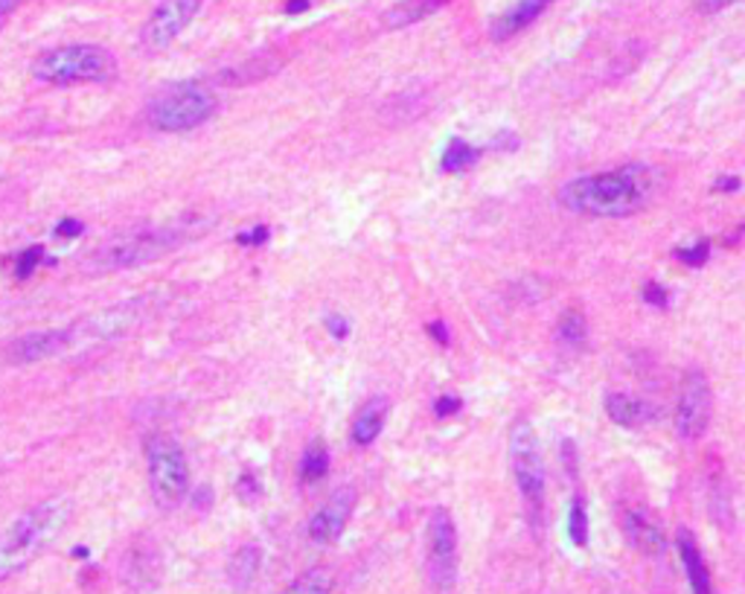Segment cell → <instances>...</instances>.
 <instances>
[{
	"label": "cell",
	"instance_id": "1",
	"mask_svg": "<svg viewBox=\"0 0 745 594\" xmlns=\"http://www.w3.org/2000/svg\"><path fill=\"white\" fill-rule=\"evenodd\" d=\"M655 195V169L644 164H627L609 173L582 175L559 190V204L577 216L594 219H627L644 211Z\"/></svg>",
	"mask_w": 745,
	"mask_h": 594
},
{
	"label": "cell",
	"instance_id": "2",
	"mask_svg": "<svg viewBox=\"0 0 745 594\" xmlns=\"http://www.w3.org/2000/svg\"><path fill=\"white\" fill-rule=\"evenodd\" d=\"M73 504L64 495H53L29 507L0 533V583L27 571L71 521Z\"/></svg>",
	"mask_w": 745,
	"mask_h": 594
},
{
	"label": "cell",
	"instance_id": "3",
	"mask_svg": "<svg viewBox=\"0 0 745 594\" xmlns=\"http://www.w3.org/2000/svg\"><path fill=\"white\" fill-rule=\"evenodd\" d=\"M190 225L131 230V233L109 239L105 245L97 248L85 260V271H91V275H111V271L149 266V263H155L161 256L173 254L175 248H181L184 242H190Z\"/></svg>",
	"mask_w": 745,
	"mask_h": 594
},
{
	"label": "cell",
	"instance_id": "4",
	"mask_svg": "<svg viewBox=\"0 0 745 594\" xmlns=\"http://www.w3.org/2000/svg\"><path fill=\"white\" fill-rule=\"evenodd\" d=\"M33 76L45 85H100L117 76V59L100 45H64L33 62Z\"/></svg>",
	"mask_w": 745,
	"mask_h": 594
},
{
	"label": "cell",
	"instance_id": "5",
	"mask_svg": "<svg viewBox=\"0 0 745 594\" xmlns=\"http://www.w3.org/2000/svg\"><path fill=\"white\" fill-rule=\"evenodd\" d=\"M216 93L201 83H169L149 100L146 119L155 131L181 135V131L204 126L207 119L216 117Z\"/></svg>",
	"mask_w": 745,
	"mask_h": 594
},
{
	"label": "cell",
	"instance_id": "6",
	"mask_svg": "<svg viewBox=\"0 0 745 594\" xmlns=\"http://www.w3.org/2000/svg\"><path fill=\"white\" fill-rule=\"evenodd\" d=\"M509 469L516 478L518 495L528 507V516L533 525H542L545 516V464H542V452H539V438L530 420L518 417L509 426Z\"/></svg>",
	"mask_w": 745,
	"mask_h": 594
},
{
	"label": "cell",
	"instance_id": "7",
	"mask_svg": "<svg viewBox=\"0 0 745 594\" xmlns=\"http://www.w3.org/2000/svg\"><path fill=\"white\" fill-rule=\"evenodd\" d=\"M146 467H149V490L157 507H178L190 493V464L178 440L157 431L146 440Z\"/></svg>",
	"mask_w": 745,
	"mask_h": 594
},
{
	"label": "cell",
	"instance_id": "8",
	"mask_svg": "<svg viewBox=\"0 0 745 594\" xmlns=\"http://www.w3.org/2000/svg\"><path fill=\"white\" fill-rule=\"evenodd\" d=\"M426 568L437 592H452L457 583V528L452 513L434 507L426 528Z\"/></svg>",
	"mask_w": 745,
	"mask_h": 594
},
{
	"label": "cell",
	"instance_id": "9",
	"mask_svg": "<svg viewBox=\"0 0 745 594\" xmlns=\"http://www.w3.org/2000/svg\"><path fill=\"white\" fill-rule=\"evenodd\" d=\"M714 417V391H710L708 374L702 367L684 370L682 388H679V403H675V434L687 443L699 440Z\"/></svg>",
	"mask_w": 745,
	"mask_h": 594
},
{
	"label": "cell",
	"instance_id": "10",
	"mask_svg": "<svg viewBox=\"0 0 745 594\" xmlns=\"http://www.w3.org/2000/svg\"><path fill=\"white\" fill-rule=\"evenodd\" d=\"M201 3L204 0H157V7L143 24L140 45L149 53H161L169 45H175V38L181 36L184 29L192 24V18L199 15Z\"/></svg>",
	"mask_w": 745,
	"mask_h": 594
},
{
	"label": "cell",
	"instance_id": "11",
	"mask_svg": "<svg viewBox=\"0 0 745 594\" xmlns=\"http://www.w3.org/2000/svg\"><path fill=\"white\" fill-rule=\"evenodd\" d=\"M355 510V490L353 486H338L336 493L329 495V502L320 507L310 519V540L315 545H332V542L346 531V521Z\"/></svg>",
	"mask_w": 745,
	"mask_h": 594
},
{
	"label": "cell",
	"instance_id": "12",
	"mask_svg": "<svg viewBox=\"0 0 745 594\" xmlns=\"http://www.w3.org/2000/svg\"><path fill=\"white\" fill-rule=\"evenodd\" d=\"M73 329H38V332H27L10 344V362L18 365H33V362H45L50 356H59L62 350L71 347Z\"/></svg>",
	"mask_w": 745,
	"mask_h": 594
},
{
	"label": "cell",
	"instance_id": "13",
	"mask_svg": "<svg viewBox=\"0 0 745 594\" xmlns=\"http://www.w3.org/2000/svg\"><path fill=\"white\" fill-rule=\"evenodd\" d=\"M620 528L627 533V540L632 548H637L646 557H658L664 551V533L661 528L655 525L653 516L641 507H629L623 516H620Z\"/></svg>",
	"mask_w": 745,
	"mask_h": 594
},
{
	"label": "cell",
	"instance_id": "14",
	"mask_svg": "<svg viewBox=\"0 0 745 594\" xmlns=\"http://www.w3.org/2000/svg\"><path fill=\"white\" fill-rule=\"evenodd\" d=\"M554 0H516L513 7H507V10L501 12L498 18L492 21L490 27V38L492 41H507V38L518 36L521 29H528L533 21L542 15V12L551 7Z\"/></svg>",
	"mask_w": 745,
	"mask_h": 594
},
{
	"label": "cell",
	"instance_id": "15",
	"mask_svg": "<svg viewBox=\"0 0 745 594\" xmlns=\"http://www.w3.org/2000/svg\"><path fill=\"white\" fill-rule=\"evenodd\" d=\"M675 545H679V557H682L684 574H687V583H691L693 594H714V580H710L708 563L702 557V548L696 536H693L687 528L675 533Z\"/></svg>",
	"mask_w": 745,
	"mask_h": 594
},
{
	"label": "cell",
	"instance_id": "16",
	"mask_svg": "<svg viewBox=\"0 0 745 594\" xmlns=\"http://www.w3.org/2000/svg\"><path fill=\"white\" fill-rule=\"evenodd\" d=\"M384 420H388V400L384 396H372L370 403H364L355 414L353 426H350V440L355 446H372L379 434L384 429Z\"/></svg>",
	"mask_w": 745,
	"mask_h": 594
},
{
	"label": "cell",
	"instance_id": "17",
	"mask_svg": "<svg viewBox=\"0 0 745 594\" xmlns=\"http://www.w3.org/2000/svg\"><path fill=\"white\" fill-rule=\"evenodd\" d=\"M449 0H402L393 3L391 10L382 15L384 29H405L414 27L419 21H426L428 15H434L437 10H443Z\"/></svg>",
	"mask_w": 745,
	"mask_h": 594
},
{
	"label": "cell",
	"instance_id": "18",
	"mask_svg": "<svg viewBox=\"0 0 745 594\" xmlns=\"http://www.w3.org/2000/svg\"><path fill=\"white\" fill-rule=\"evenodd\" d=\"M260 566H263V551L256 548V545H242L228 566L230 585L237 592H245L248 585L254 583V577L260 574Z\"/></svg>",
	"mask_w": 745,
	"mask_h": 594
},
{
	"label": "cell",
	"instance_id": "19",
	"mask_svg": "<svg viewBox=\"0 0 745 594\" xmlns=\"http://www.w3.org/2000/svg\"><path fill=\"white\" fill-rule=\"evenodd\" d=\"M603 405H606L609 420L615 422V426H620V429H635L637 422L644 420V405L637 403V400H632L629 393H606Z\"/></svg>",
	"mask_w": 745,
	"mask_h": 594
},
{
	"label": "cell",
	"instance_id": "20",
	"mask_svg": "<svg viewBox=\"0 0 745 594\" xmlns=\"http://www.w3.org/2000/svg\"><path fill=\"white\" fill-rule=\"evenodd\" d=\"M298 472H301L303 484H318L320 478H327L329 472V448L324 440H312L310 446L303 448L301 464H298Z\"/></svg>",
	"mask_w": 745,
	"mask_h": 594
},
{
	"label": "cell",
	"instance_id": "21",
	"mask_svg": "<svg viewBox=\"0 0 745 594\" xmlns=\"http://www.w3.org/2000/svg\"><path fill=\"white\" fill-rule=\"evenodd\" d=\"M478 161H481V149H475L472 143H466V140L460 138H452L449 140V147H445L443 157H440V173H466V169H472Z\"/></svg>",
	"mask_w": 745,
	"mask_h": 594
},
{
	"label": "cell",
	"instance_id": "22",
	"mask_svg": "<svg viewBox=\"0 0 745 594\" xmlns=\"http://www.w3.org/2000/svg\"><path fill=\"white\" fill-rule=\"evenodd\" d=\"M556 336H559V341L568 344V347H582L585 339H589V320H585V315H582L580 309H568L563 318H559V324H556Z\"/></svg>",
	"mask_w": 745,
	"mask_h": 594
},
{
	"label": "cell",
	"instance_id": "23",
	"mask_svg": "<svg viewBox=\"0 0 745 594\" xmlns=\"http://www.w3.org/2000/svg\"><path fill=\"white\" fill-rule=\"evenodd\" d=\"M329 592H332V574H329L327 568H310V571H303V574L280 594H329Z\"/></svg>",
	"mask_w": 745,
	"mask_h": 594
},
{
	"label": "cell",
	"instance_id": "24",
	"mask_svg": "<svg viewBox=\"0 0 745 594\" xmlns=\"http://www.w3.org/2000/svg\"><path fill=\"white\" fill-rule=\"evenodd\" d=\"M568 536L577 548L589 545V507L582 495H573L571 507H568Z\"/></svg>",
	"mask_w": 745,
	"mask_h": 594
},
{
	"label": "cell",
	"instance_id": "25",
	"mask_svg": "<svg viewBox=\"0 0 745 594\" xmlns=\"http://www.w3.org/2000/svg\"><path fill=\"white\" fill-rule=\"evenodd\" d=\"M675 256L682 260L684 266H691V268L705 266V263H708V256H710V242L708 239H696L693 245L679 248V251H675Z\"/></svg>",
	"mask_w": 745,
	"mask_h": 594
},
{
	"label": "cell",
	"instance_id": "26",
	"mask_svg": "<svg viewBox=\"0 0 745 594\" xmlns=\"http://www.w3.org/2000/svg\"><path fill=\"white\" fill-rule=\"evenodd\" d=\"M237 493L242 495V502L245 504H254L260 502V495H263V484H260V478H256L254 472H242L237 481Z\"/></svg>",
	"mask_w": 745,
	"mask_h": 594
},
{
	"label": "cell",
	"instance_id": "27",
	"mask_svg": "<svg viewBox=\"0 0 745 594\" xmlns=\"http://www.w3.org/2000/svg\"><path fill=\"white\" fill-rule=\"evenodd\" d=\"M641 298H644L646 306H653V309H667V306H670V294H667V289H664L661 283H644Z\"/></svg>",
	"mask_w": 745,
	"mask_h": 594
},
{
	"label": "cell",
	"instance_id": "28",
	"mask_svg": "<svg viewBox=\"0 0 745 594\" xmlns=\"http://www.w3.org/2000/svg\"><path fill=\"white\" fill-rule=\"evenodd\" d=\"M41 254H45L41 248H27V251L18 256V266H15V275H18V280H27V277L36 271Z\"/></svg>",
	"mask_w": 745,
	"mask_h": 594
},
{
	"label": "cell",
	"instance_id": "29",
	"mask_svg": "<svg viewBox=\"0 0 745 594\" xmlns=\"http://www.w3.org/2000/svg\"><path fill=\"white\" fill-rule=\"evenodd\" d=\"M460 408H464V403H460V396H455V393H445V396H440L434 403L437 417H455Z\"/></svg>",
	"mask_w": 745,
	"mask_h": 594
},
{
	"label": "cell",
	"instance_id": "30",
	"mask_svg": "<svg viewBox=\"0 0 745 594\" xmlns=\"http://www.w3.org/2000/svg\"><path fill=\"white\" fill-rule=\"evenodd\" d=\"M324 324H327V332L332 336V339H346L350 336V320L344 318V315H338V312H332V315H327L324 318Z\"/></svg>",
	"mask_w": 745,
	"mask_h": 594
},
{
	"label": "cell",
	"instance_id": "31",
	"mask_svg": "<svg viewBox=\"0 0 745 594\" xmlns=\"http://www.w3.org/2000/svg\"><path fill=\"white\" fill-rule=\"evenodd\" d=\"M272 237V230L265 228V225H260V228H251V230H242L237 237V242L239 245H245V248H254V245H263L265 239Z\"/></svg>",
	"mask_w": 745,
	"mask_h": 594
},
{
	"label": "cell",
	"instance_id": "32",
	"mask_svg": "<svg viewBox=\"0 0 745 594\" xmlns=\"http://www.w3.org/2000/svg\"><path fill=\"white\" fill-rule=\"evenodd\" d=\"M734 3H740V0H696V10H699L702 15H717V12L728 10V7H734Z\"/></svg>",
	"mask_w": 745,
	"mask_h": 594
},
{
	"label": "cell",
	"instance_id": "33",
	"mask_svg": "<svg viewBox=\"0 0 745 594\" xmlns=\"http://www.w3.org/2000/svg\"><path fill=\"white\" fill-rule=\"evenodd\" d=\"M21 3H27V0H0V29L21 10Z\"/></svg>",
	"mask_w": 745,
	"mask_h": 594
},
{
	"label": "cell",
	"instance_id": "34",
	"mask_svg": "<svg viewBox=\"0 0 745 594\" xmlns=\"http://www.w3.org/2000/svg\"><path fill=\"white\" fill-rule=\"evenodd\" d=\"M55 233H59V237H76V233H83V222L64 219L62 225L55 228Z\"/></svg>",
	"mask_w": 745,
	"mask_h": 594
},
{
	"label": "cell",
	"instance_id": "35",
	"mask_svg": "<svg viewBox=\"0 0 745 594\" xmlns=\"http://www.w3.org/2000/svg\"><path fill=\"white\" fill-rule=\"evenodd\" d=\"M714 190H722V192H736L740 190V178L736 175H722V178H717V184H714Z\"/></svg>",
	"mask_w": 745,
	"mask_h": 594
},
{
	"label": "cell",
	"instance_id": "36",
	"mask_svg": "<svg viewBox=\"0 0 745 594\" xmlns=\"http://www.w3.org/2000/svg\"><path fill=\"white\" fill-rule=\"evenodd\" d=\"M428 332H431V339L440 341V344H449V329H445L443 320H431V324H428Z\"/></svg>",
	"mask_w": 745,
	"mask_h": 594
},
{
	"label": "cell",
	"instance_id": "37",
	"mask_svg": "<svg viewBox=\"0 0 745 594\" xmlns=\"http://www.w3.org/2000/svg\"><path fill=\"white\" fill-rule=\"evenodd\" d=\"M306 10H310V0H289V3H286V12H289V15H298V12Z\"/></svg>",
	"mask_w": 745,
	"mask_h": 594
}]
</instances>
